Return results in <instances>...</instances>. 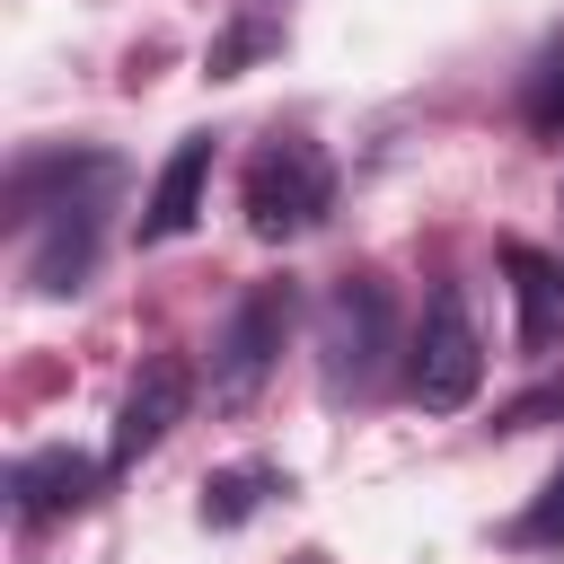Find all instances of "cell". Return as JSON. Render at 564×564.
<instances>
[{
  "label": "cell",
  "mask_w": 564,
  "mask_h": 564,
  "mask_svg": "<svg viewBox=\"0 0 564 564\" xmlns=\"http://www.w3.org/2000/svg\"><path fill=\"white\" fill-rule=\"evenodd\" d=\"M291 317H300V291H291V282H256V291L229 308V326H220V344H212V397H220V405H247V397L273 379V361H282V344H291Z\"/></svg>",
  "instance_id": "4"
},
{
  "label": "cell",
  "mask_w": 564,
  "mask_h": 564,
  "mask_svg": "<svg viewBox=\"0 0 564 564\" xmlns=\"http://www.w3.org/2000/svg\"><path fill=\"white\" fill-rule=\"evenodd\" d=\"M115 185H123V167L97 176V185H79L70 203H53V212L26 229V282H35L44 300H62V291H79V282L97 273V238H106V203H115Z\"/></svg>",
  "instance_id": "5"
},
{
  "label": "cell",
  "mask_w": 564,
  "mask_h": 564,
  "mask_svg": "<svg viewBox=\"0 0 564 564\" xmlns=\"http://www.w3.org/2000/svg\"><path fill=\"white\" fill-rule=\"evenodd\" d=\"M203 185H212V132H185V141L167 150V167H159L150 203H141V247L185 238V229L203 220Z\"/></svg>",
  "instance_id": "9"
},
{
  "label": "cell",
  "mask_w": 564,
  "mask_h": 564,
  "mask_svg": "<svg viewBox=\"0 0 564 564\" xmlns=\"http://www.w3.org/2000/svg\"><path fill=\"white\" fill-rule=\"evenodd\" d=\"M238 203H247V229H256V238H300V229H317V220L335 212V159H326L317 141H300V132H273V141L247 159Z\"/></svg>",
  "instance_id": "2"
},
{
  "label": "cell",
  "mask_w": 564,
  "mask_h": 564,
  "mask_svg": "<svg viewBox=\"0 0 564 564\" xmlns=\"http://www.w3.org/2000/svg\"><path fill=\"white\" fill-rule=\"evenodd\" d=\"M97 176H115V150H88V141H53V150H26L18 167H9V229H35L53 203H70L79 185H97Z\"/></svg>",
  "instance_id": "6"
},
{
  "label": "cell",
  "mask_w": 564,
  "mask_h": 564,
  "mask_svg": "<svg viewBox=\"0 0 564 564\" xmlns=\"http://www.w3.org/2000/svg\"><path fill=\"white\" fill-rule=\"evenodd\" d=\"M97 458L88 449H70V441H53V449H26L18 467H9V511L18 520H62V511H79L88 494H97Z\"/></svg>",
  "instance_id": "8"
},
{
  "label": "cell",
  "mask_w": 564,
  "mask_h": 564,
  "mask_svg": "<svg viewBox=\"0 0 564 564\" xmlns=\"http://www.w3.org/2000/svg\"><path fill=\"white\" fill-rule=\"evenodd\" d=\"M300 564H326V555H300Z\"/></svg>",
  "instance_id": "15"
},
{
  "label": "cell",
  "mask_w": 564,
  "mask_h": 564,
  "mask_svg": "<svg viewBox=\"0 0 564 564\" xmlns=\"http://www.w3.org/2000/svg\"><path fill=\"white\" fill-rule=\"evenodd\" d=\"M502 273H511V300H520V352H555L564 344V264L529 238L502 247Z\"/></svg>",
  "instance_id": "10"
},
{
  "label": "cell",
  "mask_w": 564,
  "mask_h": 564,
  "mask_svg": "<svg viewBox=\"0 0 564 564\" xmlns=\"http://www.w3.org/2000/svg\"><path fill=\"white\" fill-rule=\"evenodd\" d=\"M546 414H564V379H546V388H529L520 405H502L494 432H529V423H546Z\"/></svg>",
  "instance_id": "13"
},
{
  "label": "cell",
  "mask_w": 564,
  "mask_h": 564,
  "mask_svg": "<svg viewBox=\"0 0 564 564\" xmlns=\"http://www.w3.org/2000/svg\"><path fill=\"white\" fill-rule=\"evenodd\" d=\"M502 546H564V467L538 485V502H529V511H511V520H502Z\"/></svg>",
  "instance_id": "12"
},
{
  "label": "cell",
  "mask_w": 564,
  "mask_h": 564,
  "mask_svg": "<svg viewBox=\"0 0 564 564\" xmlns=\"http://www.w3.org/2000/svg\"><path fill=\"white\" fill-rule=\"evenodd\" d=\"M185 397H194V370H185L176 352H159V361H141V379L123 388V414H115V449H106V467H132L141 449H159V441L176 432V414H185Z\"/></svg>",
  "instance_id": "7"
},
{
  "label": "cell",
  "mask_w": 564,
  "mask_h": 564,
  "mask_svg": "<svg viewBox=\"0 0 564 564\" xmlns=\"http://www.w3.org/2000/svg\"><path fill=\"white\" fill-rule=\"evenodd\" d=\"M388 344H397V300L388 282L352 273L317 300V388L344 405V397H370L379 370H388Z\"/></svg>",
  "instance_id": "1"
},
{
  "label": "cell",
  "mask_w": 564,
  "mask_h": 564,
  "mask_svg": "<svg viewBox=\"0 0 564 564\" xmlns=\"http://www.w3.org/2000/svg\"><path fill=\"white\" fill-rule=\"evenodd\" d=\"M264 494H282V467H264V458L212 467V476H203V520H212V529H238V520L264 511Z\"/></svg>",
  "instance_id": "11"
},
{
  "label": "cell",
  "mask_w": 564,
  "mask_h": 564,
  "mask_svg": "<svg viewBox=\"0 0 564 564\" xmlns=\"http://www.w3.org/2000/svg\"><path fill=\"white\" fill-rule=\"evenodd\" d=\"M529 123H538V132H564V70H555V79L529 97Z\"/></svg>",
  "instance_id": "14"
},
{
  "label": "cell",
  "mask_w": 564,
  "mask_h": 564,
  "mask_svg": "<svg viewBox=\"0 0 564 564\" xmlns=\"http://www.w3.org/2000/svg\"><path fill=\"white\" fill-rule=\"evenodd\" d=\"M405 379H414L423 414H458V405L476 397V379H485V335H476L458 282L432 291V308H423V326H414V361H405Z\"/></svg>",
  "instance_id": "3"
}]
</instances>
